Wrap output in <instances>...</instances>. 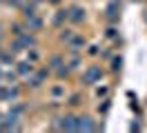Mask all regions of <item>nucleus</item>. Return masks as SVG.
<instances>
[{
  "mask_svg": "<svg viewBox=\"0 0 147 133\" xmlns=\"http://www.w3.org/2000/svg\"><path fill=\"white\" fill-rule=\"evenodd\" d=\"M51 93H54L56 98H58V96H63V87H54V91H51Z\"/></svg>",
  "mask_w": 147,
  "mask_h": 133,
  "instance_id": "nucleus-22",
  "label": "nucleus"
},
{
  "mask_svg": "<svg viewBox=\"0 0 147 133\" xmlns=\"http://www.w3.org/2000/svg\"><path fill=\"white\" fill-rule=\"evenodd\" d=\"M0 78H2V71H0Z\"/></svg>",
  "mask_w": 147,
  "mask_h": 133,
  "instance_id": "nucleus-27",
  "label": "nucleus"
},
{
  "mask_svg": "<svg viewBox=\"0 0 147 133\" xmlns=\"http://www.w3.org/2000/svg\"><path fill=\"white\" fill-rule=\"evenodd\" d=\"M65 20H69V9H63V11H58V13H56L54 25H56V27H60V25L65 22Z\"/></svg>",
  "mask_w": 147,
  "mask_h": 133,
  "instance_id": "nucleus-6",
  "label": "nucleus"
},
{
  "mask_svg": "<svg viewBox=\"0 0 147 133\" xmlns=\"http://www.w3.org/2000/svg\"><path fill=\"white\" fill-rule=\"evenodd\" d=\"M69 44H71L74 51H78L80 47H85V38H83V35H74L71 40H69Z\"/></svg>",
  "mask_w": 147,
  "mask_h": 133,
  "instance_id": "nucleus-8",
  "label": "nucleus"
},
{
  "mask_svg": "<svg viewBox=\"0 0 147 133\" xmlns=\"http://www.w3.org/2000/svg\"><path fill=\"white\" fill-rule=\"evenodd\" d=\"M107 91H109L107 87H100V89H96V96H98V98H105V96H107Z\"/></svg>",
  "mask_w": 147,
  "mask_h": 133,
  "instance_id": "nucleus-19",
  "label": "nucleus"
},
{
  "mask_svg": "<svg viewBox=\"0 0 147 133\" xmlns=\"http://www.w3.org/2000/svg\"><path fill=\"white\" fill-rule=\"evenodd\" d=\"M0 2H2V0H0Z\"/></svg>",
  "mask_w": 147,
  "mask_h": 133,
  "instance_id": "nucleus-28",
  "label": "nucleus"
},
{
  "mask_svg": "<svg viewBox=\"0 0 147 133\" xmlns=\"http://www.w3.org/2000/svg\"><path fill=\"white\" fill-rule=\"evenodd\" d=\"M11 31H13V35H22V33H25L20 25H13V27H11Z\"/></svg>",
  "mask_w": 147,
  "mask_h": 133,
  "instance_id": "nucleus-20",
  "label": "nucleus"
},
{
  "mask_svg": "<svg viewBox=\"0 0 147 133\" xmlns=\"http://www.w3.org/2000/svg\"><path fill=\"white\" fill-rule=\"evenodd\" d=\"M18 73H20V76L34 73V64H31V62H20V64H18Z\"/></svg>",
  "mask_w": 147,
  "mask_h": 133,
  "instance_id": "nucleus-7",
  "label": "nucleus"
},
{
  "mask_svg": "<svg viewBox=\"0 0 147 133\" xmlns=\"http://www.w3.org/2000/svg\"><path fill=\"white\" fill-rule=\"evenodd\" d=\"M5 80H7V82H13V80H16V76L9 71V73H5Z\"/></svg>",
  "mask_w": 147,
  "mask_h": 133,
  "instance_id": "nucleus-23",
  "label": "nucleus"
},
{
  "mask_svg": "<svg viewBox=\"0 0 147 133\" xmlns=\"http://www.w3.org/2000/svg\"><path fill=\"white\" fill-rule=\"evenodd\" d=\"M116 11H118V2H111L109 7H107V18H109V20H116V16H118Z\"/></svg>",
  "mask_w": 147,
  "mask_h": 133,
  "instance_id": "nucleus-10",
  "label": "nucleus"
},
{
  "mask_svg": "<svg viewBox=\"0 0 147 133\" xmlns=\"http://www.w3.org/2000/svg\"><path fill=\"white\" fill-rule=\"evenodd\" d=\"M25 109H27V104H13V106H11V111H13V113H22V111H25Z\"/></svg>",
  "mask_w": 147,
  "mask_h": 133,
  "instance_id": "nucleus-15",
  "label": "nucleus"
},
{
  "mask_svg": "<svg viewBox=\"0 0 147 133\" xmlns=\"http://www.w3.org/2000/svg\"><path fill=\"white\" fill-rule=\"evenodd\" d=\"M107 35H109V38H116V29H114V27H111V29H107Z\"/></svg>",
  "mask_w": 147,
  "mask_h": 133,
  "instance_id": "nucleus-24",
  "label": "nucleus"
},
{
  "mask_svg": "<svg viewBox=\"0 0 147 133\" xmlns=\"http://www.w3.org/2000/svg\"><path fill=\"white\" fill-rule=\"evenodd\" d=\"M51 126H54V129H60V131H78V118H76V115L58 118Z\"/></svg>",
  "mask_w": 147,
  "mask_h": 133,
  "instance_id": "nucleus-1",
  "label": "nucleus"
},
{
  "mask_svg": "<svg viewBox=\"0 0 147 133\" xmlns=\"http://www.w3.org/2000/svg\"><path fill=\"white\" fill-rule=\"evenodd\" d=\"M25 20H27V25L31 27L34 31H38V29L42 27V20H40V18H36V16H31V18H25Z\"/></svg>",
  "mask_w": 147,
  "mask_h": 133,
  "instance_id": "nucleus-9",
  "label": "nucleus"
},
{
  "mask_svg": "<svg viewBox=\"0 0 147 133\" xmlns=\"http://www.w3.org/2000/svg\"><path fill=\"white\" fill-rule=\"evenodd\" d=\"M69 20H71V22H83V20H85V9L71 7V9H69Z\"/></svg>",
  "mask_w": 147,
  "mask_h": 133,
  "instance_id": "nucleus-5",
  "label": "nucleus"
},
{
  "mask_svg": "<svg viewBox=\"0 0 147 133\" xmlns=\"http://www.w3.org/2000/svg\"><path fill=\"white\" fill-rule=\"evenodd\" d=\"M0 60H2V62H9V64H11V62H13V55H11V53H2V55H0Z\"/></svg>",
  "mask_w": 147,
  "mask_h": 133,
  "instance_id": "nucleus-18",
  "label": "nucleus"
},
{
  "mask_svg": "<svg viewBox=\"0 0 147 133\" xmlns=\"http://www.w3.org/2000/svg\"><path fill=\"white\" fill-rule=\"evenodd\" d=\"M49 67H51V69H60V67H65V62H63L60 55H54V58L49 60Z\"/></svg>",
  "mask_w": 147,
  "mask_h": 133,
  "instance_id": "nucleus-11",
  "label": "nucleus"
},
{
  "mask_svg": "<svg viewBox=\"0 0 147 133\" xmlns=\"http://www.w3.org/2000/svg\"><path fill=\"white\" fill-rule=\"evenodd\" d=\"M98 53V47H89V55H96Z\"/></svg>",
  "mask_w": 147,
  "mask_h": 133,
  "instance_id": "nucleus-25",
  "label": "nucleus"
},
{
  "mask_svg": "<svg viewBox=\"0 0 147 133\" xmlns=\"http://www.w3.org/2000/svg\"><path fill=\"white\" fill-rule=\"evenodd\" d=\"M98 124L92 118H78V131H96Z\"/></svg>",
  "mask_w": 147,
  "mask_h": 133,
  "instance_id": "nucleus-4",
  "label": "nucleus"
},
{
  "mask_svg": "<svg viewBox=\"0 0 147 133\" xmlns=\"http://www.w3.org/2000/svg\"><path fill=\"white\" fill-rule=\"evenodd\" d=\"M100 111H102V113H107V111H109V100H105V102H102Z\"/></svg>",
  "mask_w": 147,
  "mask_h": 133,
  "instance_id": "nucleus-21",
  "label": "nucleus"
},
{
  "mask_svg": "<svg viewBox=\"0 0 147 133\" xmlns=\"http://www.w3.org/2000/svg\"><path fill=\"white\" fill-rule=\"evenodd\" d=\"M102 78V71L98 69V67H89V69L85 71V76H83V82L85 84H94L96 80H100Z\"/></svg>",
  "mask_w": 147,
  "mask_h": 133,
  "instance_id": "nucleus-3",
  "label": "nucleus"
},
{
  "mask_svg": "<svg viewBox=\"0 0 147 133\" xmlns=\"http://www.w3.org/2000/svg\"><path fill=\"white\" fill-rule=\"evenodd\" d=\"M29 47H36V35H31V33L16 35V40H13V44H11L13 51H22V49H29Z\"/></svg>",
  "mask_w": 147,
  "mask_h": 133,
  "instance_id": "nucleus-2",
  "label": "nucleus"
},
{
  "mask_svg": "<svg viewBox=\"0 0 147 133\" xmlns=\"http://www.w3.org/2000/svg\"><path fill=\"white\" fill-rule=\"evenodd\" d=\"M123 69V58H114V62H111V71H120Z\"/></svg>",
  "mask_w": 147,
  "mask_h": 133,
  "instance_id": "nucleus-12",
  "label": "nucleus"
},
{
  "mask_svg": "<svg viewBox=\"0 0 147 133\" xmlns=\"http://www.w3.org/2000/svg\"><path fill=\"white\" fill-rule=\"evenodd\" d=\"M67 104H69V106H78V104H80V98H78V96H71Z\"/></svg>",
  "mask_w": 147,
  "mask_h": 133,
  "instance_id": "nucleus-16",
  "label": "nucleus"
},
{
  "mask_svg": "<svg viewBox=\"0 0 147 133\" xmlns=\"http://www.w3.org/2000/svg\"><path fill=\"white\" fill-rule=\"evenodd\" d=\"M60 38H63V40H67V42H69V40H71L74 35H71V31H69V29H65L63 33H60Z\"/></svg>",
  "mask_w": 147,
  "mask_h": 133,
  "instance_id": "nucleus-17",
  "label": "nucleus"
},
{
  "mask_svg": "<svg viewBox=\"0 0 147 133\" xmlns=\"http://www.w3.org/2000/svg\"><path fill=\"white\" fill-rule=\"evenodd\" d=\"M9 93H11V89H7V87L0 84V100H9Z\"/></svg>",
  "mask_w": 147,
  "mask_h": 133,
  "instance_id": "nucleus-13",
  "label": "nucleus"
},
{
  "mask_svg": "<svg viewBox=\"0 0 147 133\" xmlns=\"http://www.w3.org/2000/svg\"><path fill=\"white\" fill-rule=\"evenodd\" d=\"M22 13H25V18H31V16H36V9H34V5L25 7V9H22Z\"/></svg>",
  "mask_w": 147,
  "mask_h": 133,
  "instance_id": "nucleus-14",
  "label": "nucleus"
},
{
  "mask_svg": "<svg viewBox=\"0 0 147 133\" xmlns=\"http://www.w3.org/2000/svg\"><path fill=\"white\" fill-rule=\"evenodd\" d=\"M31 2H42V0H31Z\"/></svg>",
  "mask_w": 147,
  "mask_h": 133,
  "instance_id": "nucleus-26",
  "label": "nucleus"
}]
</instances>
